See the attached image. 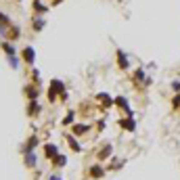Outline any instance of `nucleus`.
<instances>
[{
  "instance_id": "nucleus-1",
  "label": "nucleus",
  "mask_w": 180,
  "mask_h": 180,
  "mask_svg": "<svg viewBox=\"0 0 180 180\" xmlns=\"http://www.w3.org/2000/svg\"><path fill=\"white\" fill-rule=\"evenodd\" d=\"M21 55H23V61H28V63H34V59H36V50L32 48V46H25Z\"/></svg>"
},
{
  "instance_id": "nucleus-2",
  "label": "nucleus",
  "mask_w": 180,
  "mask_h": 180,
  "mask_svg": "<svg viewBox=\"0 0 180 180\" xmlns=\"http://www.w3.org/2000/svg\"><path fill=\"white\" fill-rule=\"evenodd\" d=\"M19 34H21V29L17 28V25H8V32H7V40H17L19 38Z\"/></svg>"
},
{
  "instance_id": "nucleus-3",
  "label": "nucleus",
  "mask_w": 180,
  "mask_h": 180,
  "mask_svg": "<svg viewBox=\"0 0 180 180\" xmlns=\"http://www.w3.org/2000/svg\"><path fill=\"white\" fill-rule=\"evenodd\" d=\"M119 126H122L124 130H130V132H134V130H136V124H134V119H132V118L119 119Z\"/></svg>"
},
{
  "instance_id": "nucleus-4",
  "label": "nucleus",
  "mask_w": 180,
  "mask_h": 180,
  "mask_svg": "<svg viewBox=\"0 0 180 180\" xmlns=\"http://www.w3.org/2000/svg\"><path fill=\"white\" fill-rule=\"evenodd\" d=\"M115 105H118V107H122V109H124L126 113L132 118V109H130V105H128V101H126L124 97H118V98H115Z\"/></svg>"
},
{
  "instance_id": "nucleus-5",
  "label": "nucleus",
  "mask_w": 180,
  "mask_h": 180,
  "mask_svg": "<svg viewBox=\"0 0 180 180\" xmlns=\"http://www.w3.org/2000/svg\"><path fill=\"white\" fill-rule=\"evenodd\" d=\"M118 63L122 69H128V59H126V55L122 52V50H118Z\"/></svg>"
},
{
  "instance_id": "nucleus-6",
  "label": "nucleus",
  "mask_w": 180,
  "mask_h": 180,
  "mask_svg": "<svg viewBox=\"0 0 180 180\" xmlns=\"http://www.w3.org/2000/svg\"><path fill=\"white\" fill-rule=\"evenodd\" d=\"M55 155H57V147L46 145V157H48V159H55Z\"/></svg>"
},
{
  "instance_id": "nucleus-7",
  "label": "nucleus",
  "mask_w": 180,
  "mask_h": 180,
  "mask_svg": "<svg viewBox=\"0 0 180 180\" xmlns=\"http://www.w3.org/2000/svg\"><path fill=\"white\" fill-rule=\"evenodd\" d=\"M90 176H92V178H101V176H103V168H98V166L90 168Z\"/></svg>"
},
{
  "instance_id": "nucleus-8",
  "label": "nucleus",
  "mask_w": 180,
  "mask_h": 180,
  "mask_svg": "<svg viewBox=\"0 0 180 180\" xmlns=\"http://www.w3.org/2000/svg\"><path fill=\"white\" fill-rule=\"evenodd\" d=\"M34 11L36 13H46V7L42 4L40 0H34Z\"/></svg>"
},
{
  "instance_id": "nucleus-9",
  "label": "nucleus",
  "mask_w": 180,
  "mask_h": 180,
  "mask_svg": "<svg viewBox=\"0 0 180 180\" xmlns=\"http://www.w3.org/2000/svg\"><path fill=\"white\" fill-rule=\"evenodd\" d=\"M42 28H44V19H40V17H36V19H34V29H36V32H40Z\"/></svg>"
},
{
  "instance_id": "nucleus-10",
  "label": "nucleus",
  "mask_w": 180,
  "mask_h": 180,
  "mask_svg": "<svg viewBox=\"0 0 180 180\" xmlns=\"http://www.w3.org/2000/svg\"><path fill=\"white\" fill-rule=\"evenodd\" d=\"M25 90H28V97L32 98V101H34V98H38V90H36L34 86H28V88H25Z\"/></svg>"
},
{
  "instance_id": "nucleus-11",
  "label": "nucleus",
  "mask_w": 180,
  "mask_h": 180,
  "mask_svg": "<svg viewBox=\"0 0 180 180\" xmlns=\"http://www.w3.org/2000/svg\"><path fill=\"white\" fill-rule=\"evenodd\" d=\"M34 113H40V107H38L36 101H32V103H29V115H34Z\"/></svg>"
},
{
  "instance_id": "nucleus-12",
  "label": "nucleus",
  "mask_w": 180,
  "mask_h": 180,
  "mask_svg": "<svg viewBox=\"0 0 180 180\" xmlns=\"http://www.w3.org/2000/svg\"><path fill=\"white\" fill-rule=\"evenodd\" d=\"M107 155H111V145H107V147H105V149H103V151L98 153V157H101V159H105Z\"/></svg>"
},
{
  "instance_id": "nucleus-13",
  "label": "nucleus",
  "mask_w": 180,
  "mask_h": 180,
  "mask_svg": "<svg viewBox=\"0 0 180 180\" xmlns=\"http://www.w3.org/2000/svg\"><path fill=\"white\" fill-rule=\"evenodd\" d=\"M2 48H4V50L8 52V57H15V50H13V46H11V44H7V42H2Z\"/></svg>"
},
{
  "instance_id": "nucleus-14",
  "label": "nucleus",
  "mask_w": 180,
  "mask_h": 180,
  "mask_svg": "<svg viewBox=\"0 0 180 180\" xmlns=\"http://www.w3.org/2000/svg\"><path fill=\"white\" fill-rule=\"evenodd\" d=\"M0 25H4V28H8V25H11L8 17H7V15H2V13H0Z\"/></svg>"
},
{
  "instance_id": "nucleus-15",
  "label": "nucleus",
  "mask_w": 180,
  "mask_h": 180,
  "mask_svg": "<svg viewBox=\"0 0 180 180\" xmlns=\"http://www.w3.org/2000/svg\"><path fill=\"white\" fill-rule=\"evenodd\" d=\"M86 130H88V126H76V128H73V132H76V134H84Z\"/></svg>"
},
{
  "instance_id": "nucleus-16",
  "label": "nucleus",
  "mask_w": 180,
  "mask_h": 180,
  "mask_svg": "<svg viewBox=\"0 0 180 180\" xmlns=\"http://www.w3.org/2000/svg\"><path fill=\"white\" fill-rule=\"evenodd\" d=\"M65 161H67V159H65V157H63V155H57L55 163H57V166H65Z\"/></svg>"
},
{
  "instance_id": "nucleus-17",
  "label": "nucleus",
  "mask_w": 180,
  "mask_h": 180,
  "mask_svg": "<svg viewBox=\"0 0 180 180\" xmlns=\"http://www.w3.org/2000/svg\"><path fill=\"white\" fill-rule=\"evenodd\" d=\"M71 122H73V113H69V115H67V118H65V122H63V124H65V126H69Z\"/></svg>"
},
{
  "instance_id": "nucleus-18",
  "label": "nucleus",
  "mask_w": 180,
  "mask_h": 180,
  "mask_svg": "<svg viewBox=\"0 0 180 180\" xmlns=\"http://www.w3.org/2000/svg\"><path fill=\"white\" fill-rule=\"evenodd\" d=\"M134 78H136V80H145V71H142V69H138Z\"/></svg>"
},
{
  "instance_id": "nucleus-19",
  "label": "nucleus",
  "mask_w": 180,
  "mask_h": 180,
  "mask_svg": "<svg viewBox=\"0 0 180 180\" xmlns=\"http://www.w3.org/2000/svg\"><path fill=\"white\" fill-rule=\"evenodd\" d=\"M172 88H174V90H180V82H174V84H172Z\"/></svg>"
}]
</instances>
